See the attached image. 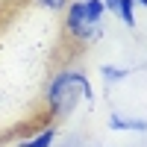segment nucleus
<instances>
[{"label": "nucleus", "instance_id": "f257e3e1", "mask_svg": "<svg viewBox=\"0 0 147 147\" xmlns=\"http://www.w3.org/2000/svg\"><path fill=\"white\" fill-rule=\"evenodd\" d=\"M94 100V88H91V80L85 77L82 71L77 68H62L56 71L50 82H47V91H44V106H47V115L53 121H62L68 118L74 109L80 106V100Z\"/></svg>", "mask_w": 147, "mask_h": 147}, {"label": "nucleus", "instance_id": "6e6552de", "mask_svg": "<svg viewBox=\"0 0 147 147\" xmlns=\"http://www.w3.org/2000/svg\"><path fill=\"white\" fill-rule=\"evenodd\" d=\"M32 3L41 6V9H47V12H65L71 0H32Z\"/></svg>", "mask_w": 147, "mask_h": 147}, {"label": "nucleus", "instance_id": "423d86ee", "mask_svg": "<svg viewBox=\"0 0 147 147\" xmlns=\"http://www.w3.org/2000/svg\"><path fill=\"white\" fill-rule=\"evenodd\" d=\"M100 74H103V80H106V82H121V80H127L132 71L124 68V65H103Z\"/></svg>", "mask_w": 147, "mask_h": 147}, {"label": "nucleus", "instance_id": "1a4fd4ad", "mask_svg": "<svg viewBox=\"0 0 147 147\" xmlns=\"http://www.w3.org/2000/svg\"><path fill=\"white\" fill-rule=\"evenodd\" d=\"M103 6H106V12L118 15V6H121V0H103Z\"/></svg>", "mask_w": 147, "mask_h": 147}, {"label": "nucleus", "instance_id": "20e7f679", "mask_svg": "<svg viewBox=\"0 0 147 147\" xmlns=\"http://www.w3.org/2000/svg\"><path fill=\"white\" fill-rule=\"evenodd\" d=\"M53 138H56V127H44L41 132H35L32 138L21 141L18 147H50V144H53Z\"/></svg>", "mask_w": 147, "mask_h": 147}, {"label": "nucleus", "instance_id": "f03ea898", "mask_svg": "<svg viewBox=\"0 0 147 147\" xmlns=\"http://www.w3.org/2000/svg\"><path fill=\"white\" fill-rule=\"evenodd\" d=\"M100 35H103V24H91L88 15H85L82 0H71L65 9V38L80 47H88Z\"/></svg>", "mask_w": 147, "mask_h": 147}, {"label": "nucleus", "instance_id": "7ed1b4c3", "mask_svg": "<svg viewBox=\"0 0 147 147\" xmlns=\"http://www.w3.org/2000/svg\"><path fill=\"white\" fill-rule=\"evenodd\" d=\"M109 127L118 132H147V118H129V115L112 112L109 115Z\"/></svg>", "mask_w": 147, "mask_h": 147}, {"label": "nucleus", "instance_id": "39448f33", "mask_svg": "<svg viewBox=\"0 0 147 147\" xmlns=\"http://www.w3.org/2000/svg\"><path fill=\"white\" fill-rule=\"evenodd\" d=\"M136 0H121V6H118V18L127 24L129 30H136Z\"/></svg>", "mask_w": 147, "mask_h": 147}, {"label": "nucleus", "instance_id": "9d476101", "mask_svg": "<svg viewBox=\"0 0 147 147\" xmlns=\"http://www.w3.org/2000/svg\"><path fill=\"white\" fill-rule=\"evenodd\" d=\"M136 3H138V6H144V9H147V0H136Z\"/></svg>", "mask_w": 147, "mask_h": 147}, {"label": "nucleus", "instance_id": "0eeeda50", "mask_svg": "<svg viewBox=\"0 0 147 147\" xmlns=\"http://www.w3.org/2000/svg\"><path fill=\"white\" fill-rule=\"evenodd\" d=\"M82 6H85V15H88L91 24H100V21H103V15H106L103 0H82Z\"/></svg>", "mask_w": 147, "mask_h": 147}]
</instances>
